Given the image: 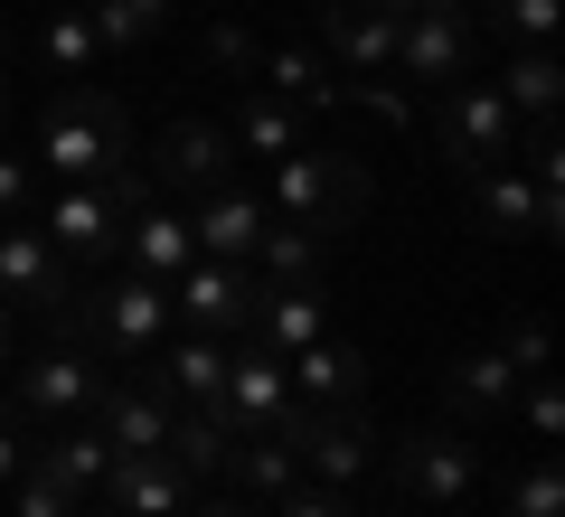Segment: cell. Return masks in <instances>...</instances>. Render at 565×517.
I'll return each mask as SVG.
<instances>
[{
    "mask_svg": "<svg viewBox=\"0 0 565 517\" xmlns=\"http://www.w3.org/2000/svg\"><path fill=\"white\" fill-rule=\"evenodd\" d=\"M39 160L57 170V189L66 180H114V170H132V122H122V104L95 76H76L39 114Z\"/></svg>",
    "mask_w": 565,
    "mask_h": 517,
    "instance_id": "6da1fadb",
    "label": "cell"
},
{
    "mask_svg": "<svg viewBox=\"0 0 565 517\" xmlns=\"http://www.w3.org/2000/svg\"><path fill=\"white\" fill-rule=\"evenodd\" d=\"M367 189H377V180H367L349 151H282L274 180H264V207H274L282 226H311V236L330 245V236L367 207Z\"/></svg>",
    "mask_w": 565,
    "mask_h": 517,
    "instance_id": "7a4b0ae2",
    "label": "cell"
},
{
    "mask_svg": "<svg viewBox=\"0 0 565 517\" xmlns=\"http://www.w3.org/2000/svg\"><path fill=\"white\" fill-rule=\"evenodd\" d=\"M151 198V180L141 170H114V180H66L57 189V217L39 226L47 245H57L66 263H114L122 255V217Z\"/></svg>",
    "mask_w": 565,
    "mask_h": 517,
    "instance_id": "3957f363",
    "label": "cell"
},
{
    "mask_svg": "<svg viewBox=\"0 0 565 517\" xmlns=\"http://www.w3.org/2000/svg\"><path fill=\"white\" fill-rule=\"evenodd\" d=\"M377 461L396 471V489L415 498V508H462V498L481 489V442H471L462 423H415V433H396Z\"/></svg>",
    "mask_w": 565,
    "mask_h": 517,
    "instance_id": "277c9868",
    "label": "cell"
},
{
    "mask_svg": "<svg viewBox=\"0 0 565 517\" xmlns=\"http://www.w3.org/2000/svg\"><path fill=\"white\" fill-rule=\"evenodd\" d=\"M76 311H85V330H95L114 358H151L170 338V282L114 273V282H95V292H76Z\"/></svg>",
    "mask_w": 565,
    "mask_h": 517,
    "instance_id": "5b68a950",
    "label": "cell"
},
{
    "mask_svg": "<svg viewBox=\"0 0 565 517\" xmlns=\"http://www.w3.org/2000/svg\"><path fill=\"white\" fill-rule=\"evenodd\" d=\"M255 292L264 282L245 273V263L189 255L180 273H170V320H189V330H207V338H245L255 330Z\"/></svg>",
    "mask_w": 565,
    "mask_h": 517,
    "instance_id": "8992f818",
    "label": "cell"
},
{
    "mask_svg": "<svg viewBox=\"0 0 565 517\" xmlns=\"http://www.w3.org/2000/svg\"><path fill=\"white\" fill-rule=\"evenodd\" d=\"M434 141H444V160L471 180V170H490V160L519 151V114L500 104V85L452 76V85H444V132H434Z\"/></svg>",
    "mask_w": 565,
    "mask_h": 517,
    "instance_id": "52a82bcc",
    "label": "cell"
},
{
    "mask_svg": "<svg viewBox=\"0 0 565 517\" xmlns=\"http://www.w3.org/2000/svg\"><path fill=\"white\" fill-rule=\"evenodd\" d=\"M405 85H452L471 76V10H405L396 20V66Z\"/></svg>",
    "mask_w": 565,
    "mask_h": 517,
    "instance_id": "ba28073f",
    "label": "cell"
},
{
    "mask_svg": "<svg viewBox=\"0 0 565 517\" xmlns=\"http://www.w3.org/2000/svg\"><path fill=\"white\" fill-rule=\"evenodd\" d=\"M377 423L359 414V405H311V423H302V471H321V489H349V480H367L377 471Z\"/></svg>",
    "mask_w": 565,
    "mask_h": 517,
    "instance_id": "9c48e42d",
    "label": "cell"
},
{
    "mask_svg": "<svg viewBox=\"0 0 565 517\" xmlns=\"http://www.w3.org/2000/svg\"><path fill=\"white\" fill-rule=\"evenodd\" d=\"M95 396H104V377H95V358H85L76 338H57L47 358H29V377H20V414L29 423H76V414H95Z\"/></svg>",
    "mask_w": 565,
    "mask_h": 517,
    "instance_id": "30bf717a",
    "label": "cell"
},
{
    "mask_svg": "<svg viewBox=\"0 0 565 517\" xmlns=\"http://www.w3.org/2000/svg\"><path fill=\"white\" fill-rule=\"evenodd\" d=\"M264 226H274V207H264V189L226 180V189H199V207H189V245L217 263H245L264 245Z\"/></svg>",
    "mask_w": 565,
    "mask_h": 517,
    "instance_id": "8fae6325",
    "label": "cell"
},
{
    "mask_svg": "<svg viewBox=\"0 0 565 517\" xmlns=\"http://www.w3.org/2000/svg\"><path fill=\"white\" fill-rule=\"evenodd\" d=\"M226 423H236V442L245 433H274L282 414H292V377H282V358L274 348H255V338H245V348H226Z\"/></svg>",
    "mask_w": 565,
    "mask_h": 517,
    "instance_id": "7c38bea8",
    "label": "cell"
},
{
    "mask_svg": "<svg viewBox=\"0 0 565 517\" xmlns=\"http://www.w3.org/2000/svg\"><path fill=\"white\" fill-rule=\"evenodd\" d=\"M95 498L114 517H180L189 508V471L170 452H114V471L95 480Z\"/></svg>",
    "mask_w": 565,
    "mask_h": 517,
    "instance_id": "4fadbf2b",
    "label": "cell"
},
{
    "mask_svg": "<svg viewBox=\"0 0 565 517\" xmlns=\"http://www.w3.org/2000/svg\"><path fill=\"white\" fill-rule=\"evenodd\" d=\"M76 292V273H66V255L39 236V226H0V301H29V311H57V301Z\"/></svg>",
    "mask_w": 565,
    "mask_h": 517,
    "instance_id": "5bb4252c",
    "label": "cell"
},
{
    "mask_svg": "<svg viewBox=\"0 0 565 517\" xmlns=\"http://www.w3.org/2000/svg\"><path fill=\"white\" fill-rule=\"evenodd\" d=\"M471 217H481V236H556L565 207H546L537 189H527V170L490 160V170H471Z\"/></svg>",
    "mask_w": 565,
    "mask_h": 517,
    "instance_id": "9a60e30c",
    "label": "cell"
},
{
    "mask_svg": "<svg viewBox=\"0 0 565 517\" xmlns=\"http://www.w3.org/2000/svg\"><path fill=\"white\" fill-rule=\"evenodd\" d=\"M151 170H161L170 189H189V198H199V189H226V180H236V141H226V122L180 114V122L161 132V160H151Z\"/></svg>",
    "mask_w": 565,
    "mask_h": 517,
    "instance_id": "2e32d148",
    "label": "cell"
},
{
    "mask_svg": "<svg viewBox=\"0 0 565 517\" xmlns=\"http://www.w3.org/2000/svg\"><path fill=\"white\" fill-rule=\"evenodd\" d=\"M255 348H274V358H292V348H311V338H330V301L321 282H264L255 292Z\"/></svg>",
    "mask_w": 565,
    "mask_h": 517,
    "instance_id": "e0dca14e",
    "label": "cell"
},
{
    "mask_svg": "<svg viewBox=\"0 0 565 517\" xmlns=\"http://www.w3.org/2000/svg\"><path fill=\"white\" fill-rule=\"evenodd\" d=\"M95 433L114 442V452H161V433H170V396L151 377L141 386H114L104 377V396H95Z\"/></svg>",
    "mask_w": 565,
    "mask_h": 517,
    "instance_id": "ac0fdd59",
    "label": "cell"
},
{
    "mask_svg": "<svg viewBox=\"0 0 565 517\" xmlns=\"http://www.w3.org/2000/svg\"><path fill=\"white\" fill-rule=\"evenodd\" d=\"M151 386H161L170 405H217L226 396V338H207V330L170 338L161 358H151Z\"/></svg>",
    "mask_w": 565,
    "mask_h": 517,
    "instance_id": "d6986e66",
    "label": "cell"
},
{
    "mask_svg": "<svg viewBox=\"0 0 565 517\" xmlns=\"http://www.w3.org/2000/svg\"><path fill=\"white\" fill-rule=\"evenodd\" d=\"M321 39H330V57H340L349 76H386V66H396V20H377L359 0H321Z\"/></svg>",
    "mask_w": 565,
    "mask_h": 517,
    "instance_id": "ffe728a7",
    "label": "cell"
},
{
    "mask_svg": "<svg viewBox=\"0 0 565 517\" xmlns=\"http://www.w3.org/2000/svg\"><path fill=\"white\" fill-rule=\"evenodd\" d=\"M509 396H519V367L500 358V348H462V358H444V405L471 423L509 414Z\"/></svg>",
    "mask_w": 565,
    "mask_h": 517,
    "instance_id": "44dd1931",
    "label": "cell"
},
{
    "mask_svg": "<svg viewBox=\"0 0 565 517\" xmlns=\"http://www.w3.org/2000/svg\"><path fill=\"white\" fill-rule=\"evenodd\" d=\"M282 377L302 386L311 405H359V386H367V358L349 348V338H311V348H292V358H282Z\"/></svg>",
    "mask_w": 565,
    "mask_h": 517,
    "instance_id": "7402d4cb",
    "label": "cell"
},
{
    "mask_svg": "<svg viewBox=\"0 0 565 517\" xmlns=\"http://www.w3.org/2000/svg\"><path fill=\"white\" fill-rule=\"evenodd\" d=\"M302 132H311V114H302V104H282L274 85H255V95L236 104V122H226V141H236V151H255V160L302 151Z\"/></svg>",
    "mask_w": 565,
    "mask_h": 517,
    "instance_id": "603a6c76",
    "label": "cell"
},
{
    "mask_svg": "<svg viewBox=\"0 0 565 517\" xmlns=\"http://www.w3.org/2000/svg\"><path fill=\"white\" fill-rule=\"evenodd\" d=\"M122 255H132V273H151V282H170L199 245H189V217H170V207H151L141 198L132 217H122Z\"/></svg>",
    "mask_w": 565,
    "mask_h": 517,
    "instance_id": "cb8c5ba5",
    "label": "cell"
},
{
    "mask_svg": "<svg viewBox=\"0 0 565 517\" xmlns=\"http://www.w3.org/2000/svg\"><path fill=\"white\" fill-rule=\"evenodd\" d=\"M161 452L180 461L189 480H199V471H226V452H236V423H226V405H170Z\"/></svg>",
    "mask_w": 565,
    "mask_h": 517,
    "instance_id": "d4e9b609",
    "label": "cell"
},
{
    "mask_svg": "<svg viewBox=\"0 0 565 517\" xmlns=\"http://www.w3.org/2000/svg\"><path fill=\"white\" fill-rule=\"evenodd\" d=\"M39 57L57 66V85H76V76H95V66H104V39H95V20H85L76 0H57V10L39 20Z\"/></svg>",
    "mask_w": 565,
    "mask_h": 517,
    "instance_id": "484cf974",
    "label": "cell"
},
{
    "mask_svg": "<svg viewBox=\"0 0 565 517\" xmlns=\"http://www.w3.org/2000/svg\"><path fill=\"white\" fill-rule=\"evenodd\" d=\"M500 104L519 122H556V104H565V66L546 57V47H519L509 57V76H500Z\"/></svg>",
    "mask_w": 565,
    "mask_h": 517,
    "instance_id": "4316f807",
    "label": "cell"
},
{
    "mask_svg": "<svg viewBox=\"0 0 565 517\" xmlns=\"http://www.w3.org/2000/svg\"><path fill=\"white\" fill-rule=\"evenodd\" d=\"M29 461H47V471H57L66 489H85V498H95V480L114 471V442H104L95 423H66V433H47V442H29Z\"/></svg>",
    "mask_w": 565,
    "mask_h": 517,
    "instance_id": "83f0119b",
    "label": "cell"
},
{
    "mask_svg": "<svg viewBox=\"0 0 565 517\" xmlns=\"http://www.w3.org/2000/svg\"><path fill=\"white\" fill-rule=\"evenodd\" d=\"M226 471H236L245 489H255L264 508H274V498L292 489V480H302V452H292V442H282V433H245L236 452H226Z\"/></svg>",
    "mask_w": 565,
    "mask_h": 517,
    "instance_id": "f1b7e54d",
    "label": "cell"
},
{
    "mask_svg": "<svg viewBox=\"0 0 565 517\" xmlns=\"http://www.w3.org/2000/svg\"><path fill=\"white\" fill-rule=\"evenodd\" d=\"M255 66H264V85H274L282 104H302V114H321V104H330V66L311 57V47H264Z\"/></svg>",
    "mask_w": 565,
    "mask_h": 517,
    "instance_id": "f546056e",
    "label": "cell"
},
{
    "mask_svg": "<svg viewBox=\"0 0 565 517\" xmlns=\"http://www.w3.org/2000/svg\"><path fill=\"white\" fill-rule=\"evenodd\" d=\"M85 20H95L104 57H114V47H151V39H161V29H170V0H95Z\"/></svg>",
    "mask_w": 565,
    "mask_h": 517,
    "instance_id": "4dcf8cb0",
    "label": "cell"
},
{
    "mask_svg": "<svg viewBox=\"0 0 565 517\" xmlns=\"http://www.w3.org/2000/svg\"><path fill=\"white\" fill-rule=\"evenodd\" d=\"M255 255H264V282H321V255H330V245L311 236V226H282V217H274Z\"/></svg>",
    "mask_w": 565,
    "mask_h": 517,
    "instance_id": "1f68e13d",
    "label": "cell"
},
{
    "mask_svg": "<svg viewBox=\"0 0 565 517\" xmlns=\"http://www.w3.org/2000/svg\"><path fill=\"white\" fill-rule=\"evenodd\" d=\"M0 498H10V517H76L85 508V489H66L47 461H20V480H10Z\"/></svg>",
    "mask_w": 565,
    "mask_h": 517,
    "instance_id": "d6a6232c",
    "label": "cell"
},
{
    "mask_svg": "<svg viewBox=\"0 0 565 517\" xmlns=\"http://www.w3.org/2000/svg\"><path fill=\"white\" fill-rule=\"evenodd\" d=\"M500 517H565V471H556V452H546V442L527 452V471L509 480V508H500Z\"/></svg>",
    "mask_w": 565,
    "mask_h": 517,
    "instance_id": "836d02e7",
    "label": "cell"
},
{
    "mask_svg": "<svg viewBox=\"0 0 565 517\" xmlns=\"http://www.w3.org/2000/svg\"><path fill=\"white\" fill-rule=\"evenodd\" d=\"M481 20L500 29V39H519V47H546V39H556V20H565V10H556V0H490Z\"/></svg>",
    "mask_w": 565,
    "mask_h": 517,
    "instance_id": "e575fe53",
    "label": "cell"
},
{
    "mask_svg": "<svg viewBox=\"0 0 565 517\" xmlns=\"http://www.w3.org/2000/svg\"><path fill=\"white\" fill-rule=\"evenodd\" d=\"M490 348H500L509 367H519V377H546V320H500V338H490Z\"/></svg>",
    "mask_w": 565,
    "mask_h": 517,
    "instance_id": "d590c367",
    "label": "cell"
},
{
    "mask_svg": "<svg viewBox=\"0 0 565 517\" xmlns=\"http://www.w3.org/2000/svg\"><path fill=\"white\" fill-rule=\"evenodd\" d=\"M199 57H207V66H217V76H255V57H264V47H255V39H245V29H236V20H217V29H199Z\"/></svg>",
    "mask_w": 565,
    "mask_h": 517,
    "instance_id": "8d00e7d4",
    "label": "cell"
},
{
    "mask_svg": "<svg viewBox=\"0 0 565 517\" xmlns=\"http://www.w3.org/2000/svg\"><path fill=\"white\" fill-rule=\"evenodd\" d=\"M519 405H527V433L556 452V433H565V396H556V377H519Z\"/></svg>",
    "mask_w": 565,
    "mask_h": 517,
    "instance_id": "74e56055",
    "label": "cell"
},
{
    "mask_svg": "<svg viewBox=\"0 0 565 517\" xmlns=\"http://www.w3.org/2000/svg\"><path fill=\"white\" fill-rule=\"evenodd\" d=\"M29 198H39V170H29L20 151H0V226H20Z\"/></svg>",
    "mask_w": 565,
    "mask_h": 517,
    "instance_id": "f35d334b",
    "label": "cell"
},
{
    "mask_svg": "<svg viewBox=\"0 0 565 517\" xmlns=\"http://www.w3.org/2000/svg\"><path fill=\"white\" fill-rule=\"evenodd\" d=\"M274 517H359V508H349L340 489H311V480H292V489L274 498Z\"/></svg>",
    "mask_w": 565,
    "mask_h": 517,
    "instance_id": "ab89813d",
    "label": "cell"
},
{
    "mask_svg": "<svg viewBox=\"0 0 565 517\" xmlns=\"http://www.w3.org/2000/svg\"><path fill=\"white\" fill-rule=\"evenodd\" d=\"M20 461H29V442L10 433V414H0V489H10V480H20Z\"/></svg>",
    "mask_w": 565,
    "mask_h": 517,
    "instance_id": "60d3db41",
    "label": "cell"
},
{
    "mask_svg": "<svg viewBox=\"0 0 565 517\" xmlns=\"http://www.w3.org/2000/svg\"><path fill=\"white\" fill-rule=\"evenodd\" d=\"M180 517H255V508H226V498H207V508H180Z\"/></svg>",
    "mask_w": 565,
    "mask_h": 517,
    "instance_id": "b9f144b4",
    "label": "cell"
},
{
    "mask_svg": "<svg viewBox=\"0 0 565 517\" xmlns=\"http://www.w3.org/2000/svg\"><path fill=\"white\" fill-rule=\"evenodd\" d=\"M0 358H10V301H0Z\"/></svg>",
    "mask_w": 565,
    "mask_h": 517,
    "instance_id": "7bdbcfd3",
    "label": "cell"
},
{
    "mask_svg": "<svg viewBox=\"0 0 565 517\" xmlns=\"http://www.w3.org/2000/svg\"><path fill=\"white\" fill-rule=\"evenodd\" d=\"M0 132H10V76H0Z\"/></svg>",
    "mask_w": 565,
    "mask_h": 517,
    "instance_id": "ee69618b",
    "label": "cell"
},
{
    "mask_svg": "<svg viewBox=\"0 0 565 517\" xmlns=\"http://www.w3.org/2000/svg\"><path fill=\"white\" fill-rule=\"evenodd\" d=\"M76 517H114V508H76Z\"/></svg>",
    "mask_w": 565,
    "mask_h": 517,
    "instance_id": "f6af8a7d",
    "label": "cell"
},
{
    "mask_svg": "<svg viewBox=\"0 0 565 517\" xmlns=\"http://www.w3.org/2000/svg\"><path fill=\"white\" fill-rule=\"evenodd\" d=\"M76 10H95V0H76Z\"/></svg>",
    "mask_w": 565,
    "mask_h": 517,
    "instance_id": "bcb514c9",
    "label": "cell"
},
{
    "mask_svg": "<svg viewBox=\"0 0 565 517\" xmlns=\"http://www.w3.org/2000/svg\"><path fill=\"white\" fill-rule=\"evenodd\" d=\"M0 414H10V405H0Z\"/></svg>",
    "mask_w": 565,
    "mask_h": 517,
    "instance_id": "7dc6e473",
    "label": "cell"
}]
</instances>
